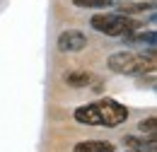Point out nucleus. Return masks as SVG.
Instances as JSON below:
<instances>
[{
  "label": "nucleus",
  "mask_w": 157,
  "mask_h": 152,
  "mask_svg": "<svg viewBox=\"0 0 157 152\" xmlns=\"http://www.w3.org/2000/svg\"><path fill=\"white\" fill-rule=\"evenodd\" d=\"M63 80H65V85H68V87H75V89L90 87V85L94 82V77L90 75L87 70H70V73H65V75H63Z\"/></svg>",
  "instance_id": "39448f33"
},
{
  "label": "nucleus",
  "mask_w": 157,
  "mask_h": 152,
  "mask_svg": "<svg viewBox=\"0 0 157 152\" xmlns=\"http://www.w3.org/2000/svg\"><path fill=\"white\" fill-rule=\"evenodd\" d=\"M90 24H92V29H97L99 34H106V36H126V34L143 29V24L138 19H131L128 15H121V12L94 15Z\"/></svg>",
  "instance_id": "f03ea898"
},
{
  "label": "nucleus",
  "mask_w": 157,
  "mask_h": 152,
  "mask_svg": "<svg viewBox=\"0 0 157 152\" xmlns=\"http://www.w3.org/2000/svg\"><path fill=\"white\" fill-rule=\"evenodd\" d=\"M109 68L121 75H138V73H152L155 70V53L145 58V53H133V51H118L109 56Z\"/></svg>",
  "instance_id": "7ed1b4c3"
},
{
  "label": "nucleus",
  "mask_w": 157,
  "mask_h": 152,
  "mask_svg": "<svg viewBox=\"0 0 157 152\" xmlns=\"http://www.w3.org/2000/svg\"><path fill=\"white\" fill-rule=\"evenodd\" d=\"M75 121L82 126H101V128H116L121 123H126L128 109L123 104H118L114 99H101L94 104H85L75 109Z\"/></svg>",
  "instance_id": "f257e3e1"
},
{
  "label": "nucleus",
  "mask_w": 157,
  "mask_h": 152,
  "mask_svg": "<svg viewBox=\"0 0 157 152\" xmlns=\"http://www.w3.org/2000/svg\"><path fill=\"white\" fill-rule=\"evenodd\" d=\"M138 131H140V133H147L150 138H155V131H157V118H155V116H150V118L140 121V123H138Z\"/></svg>",
  "instance_id": "6e6552de"
},
{
  "label": "nucleus",
  "mask_w": 157,
  "mask_h": 152,
  "mask_svg": "<svg viewBox=\"0 0 157 152\" xmlns=\"http://www.w3.org/2000/svg\"><path fill=\"white\" fill-rule=\"evenodd\" d=\"M78 7H109L114 0H73Z\"/></svg>",
  "instance_id": "1a4fd4ad"
},
{
  "label": "nucleus",
  "mask_w": 157,
  "mask_h": 152,
  "mask_svg": "<svg viewBox=\"0 0 157 152\" xmlns=\"http://www.w3.org/2000/svg\"><path fill=\"white\" fill-rule=\"evenodd\" d=\"M118 10H121V15H138L145 10H155V2H136V5L123 2V5H118Z\"/></svg>",
  "instance_id": "0eeeda50"
},
{
  "label": "nucleus",
  "mask_w": 157,
  "mask_h": 152,
  "mask_svg": "<svg viewBox=\"0 0 157 152\" xmlns=\"http://www.w3.org/2000/svg\"><path fill=\"white\" fill-rule=\"evenodd\" d=\"M131 152H145V150H131Z\"/></svg>",
  "instance_id": "9d476101"
},
{
  "label": "nucleus",
  "mask_w": 157,
  "mask_h": 152,
  "mask_svg": "<svg viewBox=\"0 0 157 152\" xmlns=\"http://www.w3.org/2000/svg\"><path fill=\"white\" fill-rule=\"evenodd\" d=\"M87 48V34H82L78 29H68L58 36V51L60 53H75Z\"/></svg>",
  "instance_id": "20e7f679"
},
{
  "label": "nucleus",
  "mask_w": 157,
  "mask_h": 152,
  "mask_svg": "<svg viewBox=\"0 0 157 152\" xmlns=\"http://www.w3.org/2000/svg\"><path fill=\"white\" fill-rule=\"evenodd\" d=\"M116 145H111L109 140H82L78 142L73 152H114Z\"/></svg>",
  "instance_id": "423d86ee"
}]
</instances>
